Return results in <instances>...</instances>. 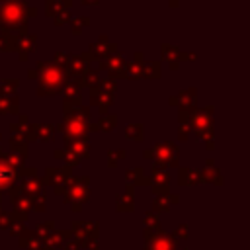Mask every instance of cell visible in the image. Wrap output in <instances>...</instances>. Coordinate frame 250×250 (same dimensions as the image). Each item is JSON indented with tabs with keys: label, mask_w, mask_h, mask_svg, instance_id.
<instances>
[{
	"label": "cell",
	"mask_w": 250,
	"mask_h": 250,
	"mask_svg": "<svg viewBox=\"0 0 250 250\" xmlns=\"http://www.w3.org/2000/svg\"><path fill=\"white\" fill-rule=\"evenodd\" d=\"M37 16V8L25 0H0V27L4 33L18 37L29 33L27 20Z\"/></svg>",
	"instance_id": "cell-1"
},
{
	"label": "cell",
	"mask_w": 250,
	"mask_h": 250,
	"mask_svg": "<svg viewBox=\"0 0 250 250\" xmlns=\"http://www.w3.org/2000/svg\"><path fill=\"white\" fill-rule=\"evenodd\" d=\"M35 70H37V80H39L37 96L41 98L61 94L64 82L68 80L66 68L59 66L55 61H39L35 64Z\"/></svg>",
	"instance_id": "cell-2"
},
{
	"label": "cell",
	"mask_w": 250,
	"mask_h": 250,
	"mask_svg": "<svg viewBox=\"0 0 250 250\" xmlns=\"http://www.w3.org/2000/svg\"><path fill=\"white\" fill-rule=\"evenodd\" d=\"M88 119H90V107H86V105H80V107L64 113V121L59 125V131L64 135L66 143L76 141V139H86Z\"/></svg>",
	"instance_id": "cell-3"
},
{
	"label": "cell",
	"mask_w": 250,
	"mask_h": 250,
	"mask_svg": "<svg viewBox=\"0 0 250 250\" xmlns=\"http://www.w3.org/2000/svg\"><path fill=\"white\" fill-rule=\"evenodd\" d=\"M213 109H215L213 105H207L203 109L193 107L189 111L188 125H189V129H193L197 139H203V141L213 139Z\"/></svg>",
	"instance_id": "cell-4"
},
{
	"label": "cell",
	"mask_w": 250,
	"mask_h": 250,
	"mask_svg": "<svg viewBox=\"0 0 250 250\" xmlns=\"http://www.w3.org/2000/svg\"><path fill=\"white\" fill-rule=\"evenodd\" d=\"M21 166L20 154H4L0 152V189L8 188L18 178V168Z\"/></svg>",
	"instance_id": "cell-5"
},
{
	"label": "cell",
	"mask_w": 250,
	"mask_h": 250,
	"mask_svg": "<svg viewBox=\"0 0 250 250\" xmlns=\"http://www.w3.org/2000/svg\"><path fill=\"white\" fill-rule=\"evenodd\" d=\"M61 92H62V98H64V113L82 105V88L78 86L76 78H68Z\"/></svg>",
	"instance_id": "cell-6"
},
{
	"label": "cell",
	"mask_w": 250,
	"mask_h": 250,
	"mask_svg": "<svg viewBox=\"0 0 250 250\" xmlns=\"http://www.w3.org/2000/svg\"><path fill=\"white\" fill-rule=\"evenodd\" d=\"M96 59L86 51V53H80V55H72L68 66H66V74L68 78H80L88 68H90V62H94Z\"/></svg>",
	"instance_id": "cell-7"
},
{
	"label": "cell",
	"mask_w": 250,
	"mask_h": 250,
	"mask_svg": "<svg viewBox=\"0 0 250 250\" xmlns=\"http://www.w3.org/2000/svg\"><path fill=\"white\" fill-rule=\"evenodd\" d=\"M88 53L94 57V59H107V57H111V55H117V45L115 43H111L109 39H107V35H100V39L96 41V43H90V47H88Z\"/></svg>",
	"instance_id": "cell-8"
},
{
	"label": "cell",
	"mask_w": 250,
	"mask_h": 250,
	"mask_svg": "<svg viewBox=\"0 0 250 250\" xmlns=\"http://www.w3.org/2000/svg\"><path fill=\"white\" fill-rule=\"evenodd\" d=\"M125 64H127V61L121 55H111V57L100 61V68L102 70H107L109 78H113V80L125 76Z\"/></svg>",
	"instance_id": "cell-9"
},
{
	"label": "cell",
	"mask_w": 250,
	"mask_h": 250,
	"mask_svg": "<svg viewBox=\"0 0 250 250\" xmlns=\"http://www.w3.org/2000/svg\"><path fill=\"white\" fill-rule=\"evenodd\" d=\"M35 49H37V35L23 33V35L16 37V51L14 53H18L20 61H27V57L31 53H35Z\"/></svg>",
	"instance_id": "cell-10"
},
{
	"label": "cell",
	"mask_w": 250,
	"mask_h": 250,
	"mask_svg": "<svg viewBox=\"0 0 250 250\" xmlns=\"http://www.w3.org/2000/svg\"><path fill=\"white\" fill-rule=\"evenodd\" d=\"M152 154H156V160L158 164H172L176 166L178 164V146L172 145V143H160L154 146Z\"/></svg>",
	"instance_id": "cell-11"
},
{
	"label": "cell",
	"mask_w": 250,
	"mask_h": 250,
	"mask_svg": "<svg viewBox=\"0 0 250 250\" xmlns=\"http://www.w3.org/2000/svg\"><path fill=\"white\" fill-rule=\"evenodd\" d=\"M195 92H197L195 88L182 90V92H178L176 96H172V98L168 100V104L174 105V107H178V109H193V107H195V98H197Z\"/></svg>",
	"instance_id": "cell-12"
},
{
	"label": "cell",
	"mask_w": 250,
	"mask_h": 250,
	"mask_svg": "<svg viewBox=\"0 0 250 250\" xmlns=\"http://www.w3.org/2000/svg\"><path fill=\"white\" fill-rule=\"evenodd\" d=\"M113 100H115V96H109V94H105L100 88H92L90 90V104L100 109V115H105L107 113V109L113 104Z\"/></svg>",
	"instance_id": "cell-13"
},
{
	"label": "cell",
	"mask_w": 250,
	"mask_h": 250,
	"mask_svg": "<svg viewBox=\"0 0 250 250\" xmlns=\"http://www.w3.org/2000/svg\"><path fill=\"white\" fill-rule=\"evenodd\" d=\"M10 113V115H18L20 113V98L18 92L16 94H8L0 90V115Z\"/></svg>",
	"instance_id": "cell-14"
},
{
	"label": "cell",
	"mask_w": 250,
	"mask_h": 250,
	"mask_svg": "<svg viewBox=\"0 0 250 250\" xmlns=\"http://www.w3.org/2000/svg\"><path fill=\"white\" fill-rule=\"evenodd\" d=\"M55 127L49 123H31L29 127V139H37V141H53L55 137Z\"/></svg>",
	"instance_id": "cell-15"
},
{
	"label": "cell",
	"mask_w": 250,
	"mask_h": 250,
	"mask_svg": "<svg viewBox=\"0 0 250 250\" xmlns=\"http://www.w3.org/2000/svg\"><path fill=\"white\" fill-rule=\"evenodd\" d=\"M180 49L176 47V45H170V43H162L160 45V55H162V59L170 64V68H174V70H178L180 68Z\"/></svg>",
	"instance_id": "cell-16"
},
{
	"label": "cell",
	"mask_w": 250,
	"mask_h": 250,
	"mask_svg": "<svg viewBox=\"0 0 250 250\" xmlns=\"http://www.w3.org/2000/svg\"><path fill=\"white\" fill-rule=\"evenodd\" d=\"M76 82H78V86H80V88H88V90L98 88V86H100V82H102V78H100V70L90 66V68H88L80 78H76Z\"/></svg>",
	"instance_id": "cell-17"
},
{
	"label": "cell",
	"mask_w": 250,
	"mask_h": 250,
	"mask_svg": "<svg viewBox=\"0 0 250 250\" xmlns=\"http://www.w3.org/2000/svg\"><path fill=\"white\" fill-rule=\"evenodd\" d=\"M29 127H31V123L27 121V115L18 113V121H14L10 125V131H12V135H20V137L29 139Z\"/></svg>",
	"instance_id": "cell-18"
},
{
	"label": "cell",
	"mask_w": 250,
	"mask_h": 250,
	"mask_svg": "<svg viewBox=\"0 0 250 250\" xmlns=\"http://www.w3.org/2000/svg\"><path fill=\"white\" fill-rule=\"evenodd\" d=\"M66 150H70L74 156H88V150H90V145H88V139H76V141H68L66 143Z\"/></svg>",
	"instance_id": "cell-19"
},
{
	"label": "cell",
	"mask_w": 250,
	"mask_h": 250,
	"mask_svg": "<svg viewBox=\"0 0 250 250\" xmlns=\"http://www.w3.org/2000/svg\"><path fill=\"white\" fill-rule=\"evenodd\" d=\"M72 0H45V14L47 16H55L61 10H70Z\"/></svg>",
	"instance_id": "cell-20"
},
{
	"label": "cell",
	"mask_w": 250,
	"mask_h": 250,
	"mask_svg": "<svg viewBox=\"0 0 250 250\" xmlns=\"http://www.w3.org/2000/svg\"><path fill=\"white\" fill-rule=\"evenodd\" d=\"M141 66H143V78H148V80L160 78V62L146 61V62H141Z\"/></svg>",
	"instance_id": "cell-21"
},
{
	"label": "cell",
	"mask_w": 250,
	"mask_h": 250,
	"mask_svg": "<svg viewBox=\"0 0 250 250\" xmlns=\"http://www.w3.org/2000/svg\"><path fill=\"white\" fill-rule=\"evenodd\" d=\"M125 78H129V80H139V78H143V66H141V62H137V61H127V64H125Z\"/></svg>",
	"instance_id": "cell-22"
},
{
	"label": "cell",
	"mask_w": 250,
	"mask_h": 250,
	"mask_svg": "<svg viewBox=\"0 0 250 250\" xmlns=\"http://www.w3.org/2000/svg\"><path fill=\"white\" fill-rule=\"evenodd\" d=\"M10 146H12V150H16V154H20L21 158L27 154V139H25V137L12 135V139H10Z\"/></svg>",
	"instance_id": "cell-23"
},
{
	"label": "cell",
	"mask_w": 250,
	"mask_h": 250,
	"mask_svg": "<svg viewBox=\"0 0 250 250\" xmlns=\"http://www.w3.org/2000/svg\"><path fill=\"white\" fill-rule=\"evenodd\" d=\"M96 125H98V131H113L115 125H117V115L115 113H105V115L100 117V121Z\"/></svg>",
	"instance_id": "cell-24"
},
{
	"label": "cell",
	"mask_w": 250,
	"mask_h": 250,
	"mask_svg": "<svg viewBox=\"0 0 250 250\" xmlns=\"http://www.w3.org/2000/svg\"><path fill=\"white\" fill-rule=\"evenodd\" d=\"M68 23H70V31H72L74 35H80V33H82V29L90 25V18H88V16L70 18V21H68Z\"/></svg>",
	"instance_id": "cell-25"
},
{
	"label": "cell",
	"mask_w": 250,
	"mask_h": 250,
	"mask_svg": "<svg viewBox=\"0 0 250 250\" xmlns=\"http://www.w3.org/2000/svg\"><path fill=\"white\" fill-rule=\"evenodd\" d=\"M16 51V37L0 31V53H14Z\"/></svg>",
	"instance_id": "cell-26"
},
{
	"label": "cell",
	"mask_w": 250,
	"mask_h": 250,
	"mask_svg": "<svg viewBox=\"0 0 250 250\" xmlns=\"http://www.w3.org/2000/svg\"><path fill=\"white\" fill-rule=\"evenodd\" d=\"M125 137L131 141H143V123H131L125 129Z\"/></svg>",
	"instance_id": "cell-27"
},
{
	"label": "cell",
	"mask_w": 250,
	"mask_h": 250,
	"mask_svg": "<svg viewBox=\"0 0 250 250\" xmlns=\"http://www.w3.org/2000/svg\"><path fill=\"white\" fill-rule=\"evenodd\" d=\"M98 88L104 90V92L109 94V96H115V92H117V80H113V78H104Z\"/></svg>",
	"instance_id": "cell-28"
},
{
	"label": "cell",
	"mask_w": 250,
	"mask_h": 250,
	"mask_svg": "<svg viewBox=\"0 0 250 250\" xmlns=\"http://www.w3.org/2000/svg\"><path fill=\"white\" fill-rule=\"evenodd\" d=\"M20 88V80L18 78H6L2 84H0V90L2 92H8V94H16Z\"/></svg>",
	"instance_id": "cell-29"
},
{
	"label": "cell",
	"mask_w": 250,
	"mask_h": 250,
	"mask_svg": "<svg viewBox=\"0 0 250 250\" xmlns=\"http://www.w3.org/2000/svg\"><path fill=\"white\" fill-rule=\"evenodd\" d=\"M70 59H72V55H70V53H66V51H57V53H55V57H53V61H55L59 66H62V68H66V66H68Z\"/></svg>",
	"instance_id": "cell-30"
},
{
	"label": "cell",
	"mask_w": 250,
	"mask_h": 250,
	"mask_svg": "<svg viewBox=\"0 0 250 250\" xmlns=\"http://www.w3.org/2000/svg\"><path fill=\"white\" fill-rule=\"evenodd\" d=\"M53 21H55V25H64V23H68V21H70V10H61V12H57V14L53 16Z\"/></svg>",
	"instance_id": "cell-31"
},
{
	"label": "cell",
	"mask_w": 250,
	"mask_h": 250,
	"mask_svg": "<svg viewBox=\"0 0 250 250\" xmlns=\"http://www.w3.org/2000/svg\"><path fill=\"white\" fill-rule=\"evenodd\" d=\"M121 158H125V150H111V152L107 154V162H109L111 166H115Z\"/></svg>",
	"instance_id": "cell-32"
},
{
	"label": "cell",
	"mask_w": 250,
	"mask_h": 250,
	"mask_svg": "<svg viewBox=\"0 0 250 250\" xmlns=\"http://www.w3.org/2000/svg\"><path fill=\"white\" fill-rule=\"evenodd\" d=\"M195 178H197V172H195V170H186V168H184V170L180 172V180H182V184H186V182H193Z\"/></svg>",
	"instance_id": "cell-33"
},
{
	"label": "cell",
	"mask_w": 250,
	"mask_h": 250,
	"mask_svg": "<svg viewBox=\"0 0 250 250\" xmlns=\"http://www.w3.org/2000/svg\"><path fill=\"white\" fill-rule=\"evenodd\" d=\"M191 133V129H189V125L188 123H180L178 125V137L184 141V139H188V135Z\"/></svg>",
	"instance_id": "cell-34"
},
{
	"label": "cell",
	"mask_w": 250,
	"mask_h": 250,
	"mask_svg": "<svg viewBox=\"0 0 250 250\" xmlns=\"http://www.w3.org/2000/svg\"><path fill=\"white\" fill-rule=\"evenodd\" d=\"M80 4L82 6H96V4H100V0H80Z\"/></svg>",
	"instance_id": "cell-35"
},
{
	"label": "cell",
	"mask_w": 250,
	"mask_h": 250,
	"mask_svg": "<svg viewBox=\"0 0 250 250\" xmlns=\"http://www.w3.org/2000/svg\"><path fill=\"white\" fill-rule=\"evenodd\" d=\"M27 76H29V78H37V70H35V68H29V70H27Z\"/></svg>",
	"instance_id": "cell-36"
},
{
	"label": "cell",
	"mask_w": 250,
	"mask_h": 250,
	"mask_svg": "<svg viewBox=\"0 0 250 250\" xmlns=\"http://www.w3.org/2000/svg\"><path fill=\"white\" fill-rule=\"evenodd\" d=\"M168 4L174 6V8H178V6H180V0H168Z\"/></svg>",
	"instance_id": "cell-37"
},
{
	"label": "cell",
	"mask_w": 250,
	"mask_h": 250,
	"mask_svg": "<svg viewBox=\"0 0 250 250\" xmlns=\"http://www.w3.org/2000/svg\"><path fill=\"white\" fill-rule=\"evenodd\" d=\"M145 156L146 158H152V150H145Z\"/></svg>",
	"instance_id": "cell-38"
},
{
	"label": "cell",
	"mask_w": 250,
	"mask_h": 250,
	"mask_svg": "<svg viewBox=\"0 0 250 250\" xmlns=\"http://www.w3.org/2000/svg\"><path fill=\"white\" fill-rule=\"evenodd\" d=\"M0 139H2V135H0Z\"/></svg>",
	"instance_id": "cell-39"
}]
</instances>
